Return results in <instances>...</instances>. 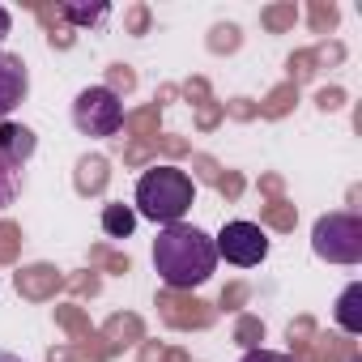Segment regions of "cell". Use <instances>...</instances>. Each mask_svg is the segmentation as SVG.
<instances>
[{"instance_id": "cell-1", "label": "cell", "mask_w": 362, "mask_h": 362, "mask_svg": "<svg viewBox=\"0 0 362 362\" xmlns=\"http://www.w3.org/2000/svg\"><path fill=\"white\" fill-rule=\"evenodd\" d=\"M153 269H158L162 286H170V290H197V286H205L214 277V269H218L214 235H205L192 222L162 226V235L153 239Z\"/></svg>"}, {"instance_id": "cell-10", "label": "cell", "mask_w": 362, "mask_h": 362, "mask_svg": "<svg viewBox=\"0 0 362 362\" xmlns=\"http://www.w3.org/2000/svg\"><path fill=\"white\" fill-rule=\"evenodd\" d=\"M18 188H22V170H18V166H9L5 158H0V209L13 205Z\"/></svg>"}, {"instance_id": "cell-3", "label": "cell", "mask_w": 362, "mask_h": 362, "mask_svg": "<svg viewBox=\"0 0 362 362\" xmlns=\"http://www.w3.org/2000/svg\"><path fill=\"white\" fill-rule=\"evenodd\" d=\"M311 252L328 264H358L362 260V218L358 214H324L311 230Z\"/></svg>"}, {"instance_id": "cell-4", "label": "cell", "mask_w": 362, "mask_h": 362, "mask_svg": "<svg viewBox=\"0 0 362 362\" xmlns=\"http://www.w3.org/2000/svg\"><path fill=\"white\" fill-rule=\"evenodd\" d=\"M73 124H77L81 136H94V141L115 136L124 128V103H119V94L111 86H86L77 94V103H73Z\"/></svg>"}, {"instance_id": "cell-2", "label": "cell", "mask_w": 362, "mask_h": 362, "mask_svg": "<svg viewBox=\"0 0 362 362\" xmlns=\"http://www.w3.org/2000/svg\"><path fill=\"white\" fill-rule=\"evenodd\" d=\"M192 205H197V184L179 166H149L136 179V218L175 226V222H184Z\"/></svg>"}, {"instance_id": "cell-12", "label": "cell", "mask_w": 362, "mask_h": 362, "mask_svg": "<svg viewBox=\"0 0 362 362\" xmlns=\"http://www.w3.org/2000/svg\"><path fill=\"white\" fill-rule=\"evenodd\" d=\"M239 362H294L290 354H277V349H252V354H243Z\"/></svg>"}, {"instance_id": "cell-7", "label": "cell", "mask_w": 362, "mask_h": 362, "mask_svg": "<svg viewBox=\"0 0 362 362\" xmlns=\"http://www.w3.org/2000/svg\"><path fill=\"white\" fill-rule=\"evenodd\" d=\"M35 149H39V141H35V132L26 128V124H0V158H5L9 166H26L30 158H35Z\"/></svg>"}, {"instance_id": "cell-11", "label": "cell", "mask_w": 362, "mask_h": 362, "mask_svg": "<svg viewBox=\"0 0 362 362\" xmlns=\"http://www.w3.org/2000/svg\"><path fill=\"white\" fill-rule=\"evenodd\" d=\"M60 13L69 18V22H77V26H94V22H103L107 18V5H60Z\"/></svg>"}, {"instance_id": "cell-6", "label": "cell", "mask_w": 362, "mask_h": 362, "mask_svg": "<svg viewBox=\"0 0 362 362\" xmlns=\"http://www.w3.org/2000/svg\"><path fill=\"white\" fill-rule=\"evenodd\" d=\"M30 94V69L22 56L0 52V124H5Z\"/></svg>"}, {"instance_id": "cell-13", "label": "cell", "mask_w": 362, "mask_h": 362, "mask_svg": "<svg viewBox=\"0 0 362 362\" xmlns=\"http://www.w3.org/2000/svg\"><path fill=\"white\" fill-rule=\"evenodd\" d=\"M9 30H13V18H9V9H5V5H0V43L9 39Z\"/></svg>"}, {"instance_id": "cell-8", "label": "cell", "mask_w": 362, "mask_h": 362, "mask_svg": "<svg viewBox=\"0 0 362 362\" xmlns=\"http://www.w3.org/2000/svg\"><path fill=\"white\" fill-rule=\"evenodd\" d=\"M337 324L345 332H362V281H349L337 298Z\"/></svg>"}, {"instance_id": "cell-9", "label": "cell", "mask_w": 362, "mask_h": 362, "mask_svg": "<svg viewBox=\"0 0 362 362\" xmlns=\"http://www.w3.org/2000/svg\"><path fill=\"white\" fill-rule=\"evenodd\" d=\"M103 230L111 239H128L136 230V209L132 205H103Z\"/></svg>"}, {"instance_id": "cell-5", "label": "cell", "mask_w": 362, "mask_h": 362, "mask_svg": "<svg viewBox=\"0 0 362 362\" xmlns=\"http://www.w3.org/2000/svg\"><path fill=\"white\" fill-rule=\"evenodd\" d=\"M214 247H218V260L239 264V269H252V264H260L269 256V235L256 222H226L222 235L214 239Z\"/></svg>"}, {"instance_id": "cell-14", "label": "cell", "mask_w": 362, "mask_h": 362, "mask_svg": "<svg viewBox=\"0 0 362 362\" xmlns=\"http://www.w3.org/2000/svg\"><path fill=\"white\" fill-rule=\"evenodd\" d=\"M0 362H22L18 354H9V349H0Z\"/></svg>"}]
</instances>
